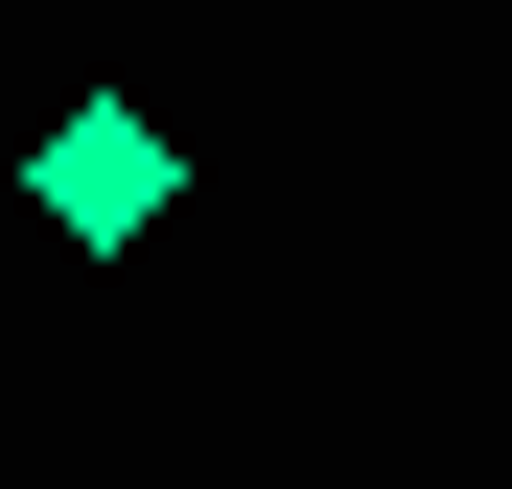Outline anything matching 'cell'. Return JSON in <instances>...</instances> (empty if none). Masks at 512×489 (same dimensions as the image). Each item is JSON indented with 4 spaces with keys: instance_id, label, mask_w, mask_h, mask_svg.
I'll return each mask as SVG.
<instances>
[{
    "instance_id": "1",
    "label": "cell",
    "mask_w": 512,
    "mask_h": 489,
    "mask_svg": "<svg viewBox=\"0 0 512 489\" xmlns=\"http://www.w3.org/2000/svg\"><path fill=\"white\" fill-rule=\"evenodd\" d=\"M163 187H187V140H163L140 94H70V117L24 140V210L70 233V257H117V233H163Z\"/></svg>"
}]
</instances>
